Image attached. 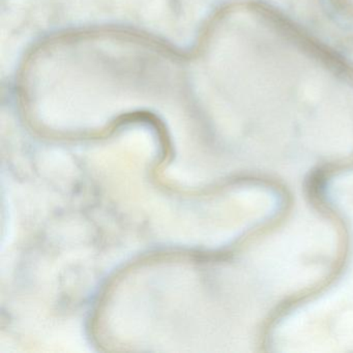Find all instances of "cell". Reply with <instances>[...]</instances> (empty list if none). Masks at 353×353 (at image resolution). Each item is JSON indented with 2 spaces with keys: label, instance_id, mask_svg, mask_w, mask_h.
I'll list each match as a JSON object with an SVG mask.
<instances>
[{
  "label": "cell",
  "instance_id": "obj_1",
  "mask_svg": "<svg viewBox=\"0 0 353 353\" xmlns=\"http://www.w3.org/2000/svg\"><path fill=\"white\" fill-rule=\"evenodd\" d=\"M334 1L346 13L353 15V0H334Z\"/></svg>",
  "mask_w": 353,
  "mask_h": 353
}]
</instances>
